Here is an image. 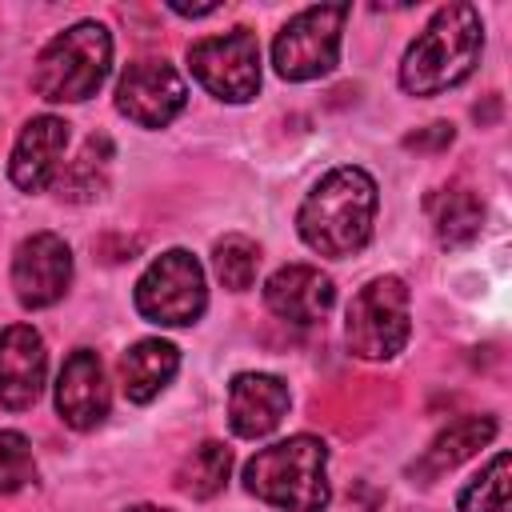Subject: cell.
<instances>
[{
  "instance_id": "9a60e30c",
  "label": "cell",
  "mask_w": 512,
  "mask_h": 512,
  "mask_svg": "<svg viewBox=\"0 0 512 512\" xmlns=\"http://www.w3.org/2000/svg\"><path fill=\"white\" fill-rule=\"evenodd\" d=\"M264 304L280 320L316 324L336 304V284L328 272H320L312 264H284L264 280Z\"/></svg>"
},
{
  "instance_id": "5bb4252c",
  "label": "cell",
  "mask_w": 512,
  "mask_h": 512,
  "mask_svg": "<svg viewBox=\"0 0 512 512\" xmlns=\"http://www.w3.org/2000/svg\"><path fill=\"white\" fill-rule=\"evenodd\" d=\"M288 384L272 372H236L228 384V424L240 440H260L288 416Z\"/></svg>"
},
{
  "instance_id": "cb8c5ba5",
  "label": "cell",
  "mask_w": 512,
  "mask_h": 512,
  "mask_svg": "<svg viewBox=\"0 0 512 512\" xmlns=\"http://www.w3.org/2000/svg\"><path fill=\"white\" fill-rule=\"evenodd\" d=\"M216 8H220V4H204V8H188V4H172V12H176V16H192V20H196V16H212Z\"/></svg>"
},
{
  "instance_id": "8fae6325",
  "label": "cell",
  "mask_w": 512,
  "mask_h": 512,
  "mask_svg": "<svg viewBox=\"0 0 512 512\" xmlns=\"http://www.w3.org/2000/svg\"><path fill=\"white\" fill-rule=\"evenodd\" d=\"M108 404H112V392H108V376H104L100 356L92 348H76L60 364V376H56V412H60V420L76 432H92V428L104 424Z\"/></svg>"
},
{
  "instance_id": "7a4b0ae2",
  "label": "cell",
  "mask_w": 512,
  "mask_h": 512,
  "mask_svg": "<svg viewBox=\"0 0 512 512\" xmlns=\"http://www.w3.org/2000/svg\"><path fill=\"white\" fill-rule=\"evenodd\" d=\"M484 52V24L472 4H444L416 32L400 60V88L408 96H440L472 76Z\"/></svg>"
},
{
  "instance_id": "52a82bcc",
  "label": "cell",
  "mask_w": 512,
  "mask_h": 512,
  "mask_svg": "<svg viewBox=\"0 0 512 512\" xmlns=\"http://www.w3.org/2000/svg\"><path fill=\"white\" fill-rule=\"evenodd\" d=\"M344 20H348V4H312V8L296 12L272 40L276 76L292 80V84L328 76L340 60Z\"/></svg>"
},
{
  "instance_id": "ac0fdd59",
  "label": "cell",
  "mask_w": 512,
  "mask_h": 512,
  "mask_svg": "<svg viewBox=\"0 0 512 512\" xmlns=\"http://www.w3.org/2000/svg\"><path fill=\"white\" fill-rule=\"evenodd\" d=\"M428 216H432V228H436V240L444 248H464L480 236V220H484V208L476 200L472 188L464 184H448L440 192H432L428 200Z\"/></svg>"
},
{
  "instance_id": "8992f818",
  "label": "cell",
  "mask_w": 512,
  "mask_h": 512,
  "mask_svg": "<svg viewBox=\"0 0 512 512\" xmlns=\"http://www.w3.org/2000/svg\"><path fill=\"white\" fill-rule=\"evenodd\" d=\"M136 312L160 328H188L208 308V280L192 252H160L136 280Z\"/></svg>"
},
{
  "instance_id": "e0dca14e",
  "label": "cell",
  "mask_w": 512,
  "mask_h": 512,
  "mask_svg": "<svg viewBox=\"0 0 512 512\" xmlns=\"http://www.w3.org/2000/svg\"><path fill=\"white\" fill-rule=\"evenodd\" d=\"M492 436H496V420H492V416H460L456 424H448V428L424 448V456L412 464V472H416L420 480H436V476L452 472L456 464H464L468 456H476Z\"/></svg>"
},
{
  "instance_id": "44dd1931",
  "label": "cell",
  "mask_w": 512,
  "mask_h": 512,
  "mask_svg": "<svg viewBox=\"0 0 512 512\" xmlns=\"http://www.w3.org/2000/svg\"><path fill=\"white\" fill-rule=\"evenodd\" d=\"M212 268L220 276V284L228 292H244L252 288L256 280V268H260V244L244 232H228L212 244Z\"/></svg>"
},
{
  "instance_id": "ffe728a7",
  "label": "cell",
  "mask_w": 512,
  "mask_h": 512,
  "mask_svg": "<svg viewBox=\"0 0 512 512\" xmlns=\"http://www.w3.org/2000/svg\"><path fill=\"white\" fill-rule=\"evenodd\" d=\"M228 472H232V452L220 440H204L176 468V488L192 500H208L228 484Z\"/></svg>"
},
{
  "instance_id": "277c9868",
  "label": "cell",
  "mask_w": 512,
  "mask_h": 512,
  "mask_svg": "<svg viewBox=\"0 0 512 512\" xmlns=\"http://www.w3.org/2000/svg\"><path fill=\"white\" fill-rule=\"evenodd\" d=\"M108 68H112L108 28L96 20H80L40 48L32 84L52 104H76L96 96V88L108 80Z\"/></svg>"
},
{
  "instance_id": "7402d4cb",
  "label": "cell",
  "mask_w": 512,
  "mask_h": 512,
  "mask_svg": "<svg viewBox=\"0 0 512 512\" xmlns=\"http://www.w3.org/2000/svg\"><path fill=\"white\" fill-rule=\"evenodd\" d=\"M460 512H508V456H492V464L468 480L456 496Z\"/></svg>"
},
{
  "instance_id": "d4e9b609",
  "label": "cell",
  "mask_w": 512,
  "mask_h": 512,
  "mask_svg": "<svg viewBox=\"0 0 512 512\" xmlns=\"http://www.w3.org/2000/svg\"><path fill=\"white\" fill-rule=\"evenodd\" d=\"M124 512H172V508H160V504H132V508H124Z\"/></svg>"
},
{
  "instance_id": "603a6c76",
  "label": "cell",
  "mask_w": 512,
  "mask_h": 512,
  "mask_svg": "<svg viewBox=\"0 0 512 512\" xmlns=\"http://www.w3.org/2000/svg\"><path fill=\"white\" fill-rule=\"evenodd\" d=\"M36 480V456L24 432H0V496H12Z\"/></svg>"
},
{
  "instance_id": "9c48e42d",
  "label": "cell",
  "mask_w": 512,
  "mask_h": 512,
  "mask_svg": "<svg viewBox=\"0 0 512 512\" xmlns=\"http://www.w3.org/2000/svg\"><path fill=\"white\" fill-rule=\"evenodd\" d=\"M188 104V84L168 60H136L116 80V108L140 128H168Z\"/></svg>"
},
{
  "instance_id": "7c38bea8",
  "label": "cell",
  "mask_w": 512,
  "mask_h": 512,
  "mask_svg": "<svg viewBox=\"0 0 512 512\" xmlns=\"http://www.w3.org/2000/svg\"><path fill=\"white\" fill-rule=\"evenodd\" d=\"M48 376L44 336L32 324H12L0 332V404L24 412L40 400Z\"/></svg>"
},
{
  "instance_id": "ba28073f",
  "label": "cell",
  "mask_w": 512,
  "mask_h": 512,
  "mask_svg": "<svg viewBox=\"0 0 512 512\" xmlns=\"http://www.w3.org/2000/svg\"><path fill=\"white\" fill-rule=\"evenodd\" d=\"M192 76L228 104H248L260 88V44L248 28H232L224 36L196 40L188 48Z\"/></svg>"
},
{
  "instance_id": "30bf717a",
  "label": "cell",
  "mask_w": 512,
  "mask_h": 512,
  "mask_svg": "<svg viewBox=\"0 0 512 512\" xmlns=\"http://www.w3.org/2000/svg\"><path fill=\"white\" fill-rule=\"evenodd\" d=\"M72 284V248L56 232H32L12 252V292L24 308L56 304Z\"/></svg>"
},
{
  "instance_id": "4fadbf2b",
  "label": "cell",
  "mask_w": 512,
  "mask_h": 512,
  "mask_svg": "<svg viewBox=\"0 0 512 512\" xmlns=\"http://www.w3.org/2000/svg\"><path fill=\"white\" fill-rule=\"evenodd\" d=\"M64 148H68V124L48 112L32 116L12 144V160H8L12 184L20 192H44L48 184H56Z\"/></svg>"
},
{
  "instance_id": "3957f363",
  "label": "cell",
  "mask_w": 512,
  "mask_h": 512,
  "mask_svg": "<svg viewBox=\"0 0 512 512\" xmlns=\"http://www.w3.org/2000/svg\"><path fill=\"white\" fill-rule=\"evenodd\" d=\"M244 488L280 512H324L328 488V444L320 436H288L260 448L244 464Z\"/></svg>"
},
{
  "instance_id": "2e32d148",
  "label": "cell",
  "mask_w": 512,
  "mask_h": 512,
  "mask_svg": "<svg viewBox=\"0 0 512 512\" xmlns=\"http://www.w3.org/2000/svg\"><path fill=\"white\" fill-rule=\"evenodd\" d=\"M180 368V348L160 340V336H148V340H136L132 348H124L120 356V384H124V396L132 404H148L156 400L172 376Z\"/></svg>"
},
{
  "instance_id": "5b68a950",
  "label": "cell",
  "mask_w": 512,
  "mask_h": 512,
  "mask_svg": "<svg viewBox=\"0 0 512 512\" xmlns=\"http://www.w3.org/2000/svg\"><path fill=\"white\" fill-rule=\"evenodd\" d=\"M412 336V296L400 276H372L344 312L348 352L360 360H392Z\"/></svg>"
},
{
  "instance_id": "d6986e66",
  "label": "cell",
  "mask_w": 512,
  "mask_h": 512,
  "mask_svg": "<svg viewBox=\"0 0 512 512\" xmlns=\"http://www.w3.org/2000/svg\"><path fill=\"white\" fill-rule=\"evenodd\" d=\"M108 168H112V140L100 132V136H88L80 156L56 176V188L64 200H96L104 188H108Z\"/></svg>"
},
{
  "instance_id": "6da1fadb",
  "label": "cell",
  "mask_w": 512,
  "mask_h": 512,
  "mask_svg": "<svg viewBox=\"0 0 512 512\" xmlns=\"http://www.w3.org/2000/svg\"><path fill=\"white\" fill-rule=\"evenodd\" d=\"M376 204V180L356 164H340L324 172L300 200L296 232L312 252L344 260L372 240Z\"/></svg>"
}]
</instances>
